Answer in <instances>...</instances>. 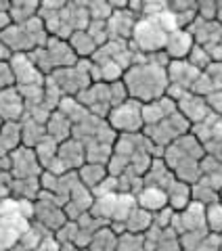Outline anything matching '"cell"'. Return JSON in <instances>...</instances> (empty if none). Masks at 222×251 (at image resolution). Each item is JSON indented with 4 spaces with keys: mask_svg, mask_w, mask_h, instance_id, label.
Returning a JSON list of instances; mask_svg holds the SVG:
<instances>
[{
    "mask_svg": "<svg viewBox=\"0 0 222 251\" xmlns=\"http://www.w3.org/2000/svg\"><path fill=\"white\" fill-rule=\"evenodd\" d=\"M34 220V201L4 199L0 201V251L17 247L19 239L29 230Z\"/></svg>",
    "mask_w": 222,
    "mask_h": 251,
    "instance_id": "3957f363",
    "label": "cell"
},
{
    "mask_svg": "<svg viewBox=\"0 0 222 251\" xmlns=\"http://www.w3.org/2000/svg\"><path fill=\"white\" fill-rule=\"evenodd\" d=\"M44 136H46L44 124L36 122V120H31V117L23 120V124H21V145H23V147L34 149Z\"/></svg>",
    "mask_w": 222,
    "mask_h": 251,
    "instance_id": "cb8c5ba5",
    "label": "cell"
},
{
    "mask_svg": "<svg viewBox=\"0 0 222 251\" xmlns=\"http://www.w3.org/2000/svg\"><path fill=\"white\" fill-rule=\"evenodd\" d=\"M197 17L203 21H216L218 2L216 0H197Z\"/></svg>",
    "mask_w": 222,
    "mask_h": 251,
    "instance_id": "1f68e13d",
    "label": "cell"
},
{
    "mask_svg": "<svg viewBox=\"0 0 222 251\" xmlns=\"http://www.w3.org/2000/svg\"><path fill=\"white\" fill-rule=\"evenodd\" d=\"M166 38L168 34L157 25V21L151 17H139L137 25L132 29L130 38V49L139 54H153L162 52L166 46Z\"/></svg>",
    "mask_w": 222,
    "mask_h": 251,
    "instance_id": "5b68a950",
    "label": "cell"
},
{
    "mask_svg": "<svg viewBox=\"0 0 222 251\" xmlns=\"http://www.w3.org/2000/svg\"><path fill=\"white\" fill-rule=\"evenodd\" d=\"M218 199H220V193L212 191L210 186H205V184H201V182H195V184L191 186V201L201 203L203 207L210 205V203H214V201H218Z\"/></svg>",
    "mask_w": 222,
    "mask_h": 251,
    "instance_id": "f546056e",
    "label": "cell"
},
{
    "mask_svg": "<svg viewBox=\"0 0 222 251\" xmlns=\"http://www.w3.org/2000/svg\"><path fill=\"white\" fill-rule=\"evenodd\" d=\"M168 207L172 211H182L191 203V184L174 180V184L168 188Z\"/></svg>",
    "mask_w": 222,
    "mask_h": 251,
    "instance_id": "603a6c76",
    "label": "cell"
},
{
    "mask_svg": "<svg viewBox=\"0 0 222 251\" xmlns=\"http://www.w3.org/2000/svg\"><path fill=\"white\" fill-rule=\"evenodd\" d=\"M134 199H137V207L149 211V214H157V211L168 207V195H166V191L155 186H142L134 195Z\"/></svg>",
    "mask_w": 222,
    "mask_h": 251,
    "instance_id": "ac0fdd59",
    "label": "cell"
},
{
    "mask_svg": "<svg viewBox=\"0 0 222 251\" xmlns=\"http://www.w3.org/2000/svg\"><path fill=\"white\" fill-rule=\"evenodd\" d=\"M203 157H205L203 147L191 132L176 138L172 145H168L162 151V159L172 170L174 178L191 186L199 180V163Z\"/></svg>",
    "mask_w": 222,
    "mask_h": 251,
    "instance_id": "7a4b0ae2",
    "label": "cell"
},
{
    "mask_svg": "<svg viewBox=\"0 0 222 251\" xmlns=\"http://www.w3.org/2000/svg\"><path fill=\"white\" fill-rule=\"evenodd\" d=\"M26 117V105L15 86L0 90V122H19Z\"/></svg>",
    "mask_w": 222,
    "mask_h": 251,
    "instance_id": "5bb4252c",
    "label": "cell"
},
{
    "mask_svg": "<svg viewBox=\"0 0 222 251\" xmlns=\"http://www.w3.org/2000/svg\"><path fill=\"white\" fill-rule=\"evenodd\" d=\"M208 54H210V59H212V63H222V40L214 46L212 50H208Z\"/></svg>",
    "mask_w": 222,
    "mask_h": 251,
    "instance_id": "d590c367",
    "label": "cell"
},
{
    "mask_svg": "<svg viewBox=\"0 0 222 251\" xmlns=\"http://www.w3.org/2000/svg\"><path fill=\"white\" fill-rule=\"evenodd\" d=\"M201 147H203V153H205V155L222 163V138L208 140V143H203Z\"/></svg>",
    "mask_w": 222,
    "mask_h": 251,
    "instance_id": "d6a6232c",
    "label": "cell"
},
{
    "mask_svg": "<svg viewBox=\"0 0 222 251\" xmlns=\"http://www.w3.org/2000/svg\"><path fill=\"white\" fill-rule=\"evenodd\" d=\"M195 46L191 34L187 29H176V31H170L168 38H166V46H164V52L168 54L170 61H180V59H187L191 49Z\"/></svg>",
    "mask_w": 222,
    "mask_h": 251,
    "instance_id": "2e32d148",
    "label": "cell"
},
{
    "mask_svg": "<svg viewBox=\"0 0 222 251\" xmlns=\"http://www.w3.org/2000/svg\"><path fill=\"white\" fill-rule=\"evenodd\" d=\"M189 132H191V124L178 111H174L170 117H166V120L157 122L153 126H145V128H142V134L149 138V143L155 149H166L176 138L189 134Z\"/></svg>",
    "mask_w": 222,
    "mask_h": 251,
    "instance_id": "8992f818",
    "label": "cell"
},
{
    "mask_svg": "<svg viewBox=\"0 0 222 251\" xmlns=\"http://www.w3.org/2000/svg\"><path fill=\"white\" fill-rule=\"evenodd\" d=\"M115 251H145V237L134 232H124L117 237Z\"/></svg>",
    "mask_w": 222,
    "mask_h": 251,
    "instance_id": "f1b7e54d",
    "label": "cell"
},
{
    "mask_svg": "<svg viewBox=\"0 0 222 251\" xmlns=\"http://www.w3.org/2000/svg\"><path fill=\"white\" fill-rule=\"evenodd\" d=\"M187 31L191 34L193 42L197 46H201L203 50H212L222 40V25L218 21H203L199 17H195V21L187 27Z\"/></svg>",
    "mask_w": 222,
    "mask_h": 251,
    "instance_id": "8fae6325",
    "label": "cell"
},
{
    "mask_svg": "<svg viewBox=\"0 0 222 251\" xmlns=\"http://www.w3.org/2000/svg\"><path fill=\"white\" fill-rule=\"evenodd\" d=\"M218 201H220V203H222V191H220V199H218Z\"/></svg>",
    "mask_w": 222,
    "mask_h": 251,
    "instance_id": "f35d334b",
    "label": "cell"
},
{
    "mask_svg": "<svg viewBox=\"0 0 222 251\" xmlns=\"http://www.w3.org/2000/svg\"><path fill=\"white\" fill-rule=\"evenodd\" d=\"M218 15H222V2H218Z\"/></svg>",
    "mask_w": 222,
    "mask_h": 251,
    "instance_id": "74e56055",
    "label": "cell"
},
{
    "mask_svg": "<svg viewBox=\"0 0 222 251\" xmlns=\"http://www.w3.org/2000/svg\"><path fill=\"white\" fill-rule=\"evenodd\" d=\"M176 111L185 117V120L195 126L199 124L201 120L210 115V109H208V103H205L203 97H197L193 92H185L182 97L176 100Z\"/></svg>",
    "mask_w": 222,
    "mask_h": 251,
    "instance_id": "4fadbf2b",
    "label": "cell"
},
{
    "mask_svg": "<svg viewBox=\"0 0 222 251\" xmlns=\"http://www.w3.org/2000/svg\"><path fill=\"white\" fill-rule=\"evenodd\" d=\"M57 159L65 172H78L86 163L84 147L78 143L76 138H67L65 143H61L57 149Z\"/></svg>",
    "mask_w": 222,
    "mask_h": 251,
    "instance_id": "9a60e30c",
    "label": "cell"
},
{
    "mask_svg": "<svg viewBox=\"0 0 222 251\" xmlns=\"http://www.w3.org/2000/svg\"><path fill=\"white\" fill-rule=\"evenodd\" d=\"M187 61L191 63V65H193L195 69H199V72H205V69L210 67V63H212V59H210L208 50H203L201 46H197V44H195L193 49H191V52H189Z\"/></svg>",
    "mask_w": 222,
    "mask_h": 251,
    "instance_id": "4dcf8cb0",
    "label": "cell"
},
{
    "mask_svg": "<svg viewBox=\"0 0 222 251\" xmlns=\"http://www.w3.org/2000/svg\"><path fill=\"white\" fill-rule=\"evenodd\" d=\"M174 111H176V103H174L170 97H166V94L151 100V103H145L142 105V128L166 120V117H170Z\"/></svg>",
    "mask_w": 222,
    "mask_h": 251,
    "instance_id": "e0dca14e",
    "label": "cell"
},
{
    "mask_svg": "<svg viewBox=\"0 0 222 251\" xmlns=\"http://www.w3.org/2000/svg\"><path fill=\"white\" fill-rule=\"evenodd\" d=\"M115 245H117V234L109 226H103V228H99L92 234L86 249L88 251H115Z\"/></svg>",
    "mask_w": 222,
    "mask_h": 251,
    "instance_id": "484cf974",
    "label": "cell"
},
{
    "mask_svg": "<svg viewBox=\"0 0 222 251\" xmlns=\"http://www.w3.org/2000/svg\"><path fill=\"white\" fill-rule=\"evenodd\" d=\"M199 69H195L187 59L180 61H170L168 67H166V75H168V86L182 92H189L191 86L195 84V80L199 77Z\"/></svg>",
    "mask_w": 222,
    "mask_h": 251,
    "instance_id": "30bf717a",
    "label": "cell"
},
{
    "mask_svg": "<svg viewBox=\"0 0 222 251\" xmlns=\"http://www.w3.org/2000/svg\"><path fill=\"white\" fill-rule=\"evenodd\" d=\"M67 44L71 46V50H74V54L78 59H88L90 61V57L94 52H97V42L92 40V38L88 36V31H76V34H71L69 38H67Z\"/></svg>",
    "mask_w": 222,
    "mask_h": 251,
    "instance_id": "7402d4cb",
    "label": "cell"
},
{
    "mask_svg": "<svg viewBox=\"0 0 222 251\" xmlns=\"http://www.w3.org/2000/svg\"><path fill=\"white\" fill-rule=\"evenodd\" d=\"M11 86H15L11 65H9V61H0V90L11 88Z\"/></svg>",
    "mask_w": 222,
    "mask_h": 251,
    "instance_id": "836d02e7",
    "label": "cell"
},
{
    "mask_svg": "<svg viewBox=\"0 0 222 251\" xmlns=\"http://www.w3.org/2000/svg\"><path fill=\"white\" fill-rule=\"evenodd\" d=\"M197 182H201L205 186H210L212 191L220 193L222 191V163L205 155L199 163V180Z\"/></svg>",
    "mask_w": 222,
    "mask_h": 251,
    "instance_id": "d6986e66",
    "label": "cell"
},
{
    "mask_svg": "<svg viewBox=\"0 0 222 251\" xmlns=\"http://www.w3.org/2000/svg\"><path fill=\"white\" fill-rule=\"evenodd\" d=\"M11 72L15 77V88H26V86H44L46 75L31 63L29 54H13L9 59Z\"/></svg>",
    "mask_w": 222,
    "mask_h": 251,
    "instance_id": "9c48e42d",
    "label": "cell"
},
{
    "mask_svg": "<svg viewBox=\"0 0 222 251\" xmlns=\"http://www.w3.org/2000/svg\"><path fill=\"white\" fill-rule=\"evenodd\" d=\"M107 124L115 134H137L142 132V105L139 100L126 99L122 105L113 107L107 115Z\"/></svg>",
    "mask_w": 222,
    "mask_h": 251,
    "instance_id": "52a82bcc",
    "label": "cell"
},
{
    "mask_svg": "<svg viewBox=\"0 0 222 251\" xmlns=\"http://www.w3.org/2000/svg\"><path fill=\"white\" fill-rule=\"evenodd\" d=\"M9 172L13 180H23V178H40L42 166L38 161L34 149L28 147H17L15 151L9 153Z\"/></svg>",
    "mask_w": 222,
    "mask_h": 251,
    "instance_id": "ba28073f",
    "label": "cell"
},
{
    "mask_svg": "<svg viewBox=\"0 0 222 251\" xmlns=\"http://www.w3.org/2000/svg\"><path fill=\"white\" fill-rule=\"evenodd\" d=\"M122 84L126 92H128V99L145 105L166 94V90H168V75H166V67L149 61L147 54L137 52L134 54V63L122 75Z\"/></svg>",
    "mask_w": 222,
    "mask_h": 251,
    "instance_id": "6da1fadb",
    "label": "cell"
},
{
    "mask_svg": "<svg viewBox=\"0 0 222 251\" xmlns=\"http://www.w3.org/2000/svg\"><path fill=\"white\" fill-rule=\"evenodd\" d=\"M153 224V214L140 209V207H134L132 214L128 216V220L124 222L126 226V232H134V234H145Z\"/></svg>",
    "mask_w": 222,
    "mask_h": 251,
    "instance_id": "d4e9b609",
    "label": "cell"
},
{
    "mask_svg": "<svg viewBox=\"0 0 222 251\" xmlns=\"http://www.w3.org/2000/svg\"><path fill=\"white\" fill-rule=\"evenodd\" d=\"M205 103H208L210 113L222 115V90H214L212 94H208V97H205Z\"/></svg>",
    "mask_w": 222,
    "mask_h": 251,
    "instance_id": "e575fe53",
    "label": "cell"
},
{
    "mask_svg": "<svg viewBox=\"0 0 222 251\" xmlns=\"http://www.w3.org/2000/svg\"><path fill=\"white\" fill-rule=\"evenodd\" d=\"M11 57H13V52L6 49V44L2 40H0V61H9Z\"/></svg>",
    "mask_w": 222,
    "mask_h": 251,
    "instance_id": "8d00e7d4",
    "label": "cell"
},
{
    "mask_svg": "<svg viewBox=\"0 0 222 251\" xmlns=\"http://www.w3.org/2000/svg\"><path fill=\"white\" fill-rule=\"evenodd\" d=\"M205 226L214 234H222V203L214 201L205 205Z\"/></svg>",
    "mask_w": 222,
    "mask_h": 251,
    "instance_id": "83f0119b",
    "label": "cell"
},
{
    "mask_svg": "<svg viewBox=\"0 0 222 251\" xmlns=\"http://www.w3.org/2000/svg\"><path fill=\"white\" fill-rule=\"evenodd\" d=\"M76 174H78V180H80V182L88 188L90 193L109 176L107 174V166H101V163H88V161H86L84 166L76 172Z\"/></svg>",
    "mask_w": 222,
    "mask_h": 251,
    "instance_id": "44dd1931",
    "label": "cell"
},
{
    "mask_svg": "<svg viewBox=\"0 0 222 251\" xmlns=\"http://www.w3.org/2000/svg\"><path fill=\"white\" fill-rule=\"evenodd\" d=\"M38 9H40V2H11L9 19L11 23H26L31 17H36Z\"/></svg>",
    "mask_w": 222,
    "mask_h": 251,
    "instance_id": "4316f807",
    "label": "cell"
},
{
    "mask_svg": "<svg viewBox=\"0 0 222 251\" xmlns=\"http://www.w3.org/2000/svg\"><path fill=\"white\" fill-rule=\"evenodd\" d=\"M139 17L134 15L132 11L126 9H120V11H113L111 17L107 19V34H109V40H126L130 42L132 38V29L137 25Z\"/></svg>",
    "mask_w": 222,
    "mask_h": 251,
    "instance_id": "7c38bea8",
    "label": "cell"
},
{
    "mask_svg": "<svg viewBox=\"0 0 222 251\" xmlns=\"http://www.w3.org/2000/svg\"><path fill=\"white\" fill-rule=\"evenodd\" d=\"M44 128H46V136L53 138L55 143H59V145L65 143L67 138H71V122L61 111H57V109L49 115Z\"/></svg>",
    "mask_w": 222,
    "mask_h": 251,
    "instance_id": "ffe728a7",
    "label": "cell"
},
{
    "mask_svg": "<svg viewBox=\"0 0 222 251\" xmlns=\"http://www.w3.org/2000/svg\"><path fill=\"white\" fill-rule=\"evenodd\" d=\"M46 77L57 86L61 97H78V94L84 92L92 84L90 61L88 59H80L76 65L57 69V72H53L51 75H46Z\"/></svg>",
    "mask_w": 222,
    "mask_h": 251,
    "instance_id": "277c9868",
    "label": "cell"
}]
</instances>
